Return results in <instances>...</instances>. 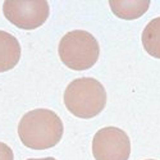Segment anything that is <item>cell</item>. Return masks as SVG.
I'll return each instance as SVG.
<instances>
[{
    "instance_id": "obj_1",
    "label": "cell",
    "mask_w": 160,
    "mask_h": 160,
    "mask_svg": "<svg viewBox=\"0 0 160 160\" xmlns=\"http://www.w3.org/2000/svg\"><path fill=\"white\" fill-rule=\"evenodd\" d=\"M64 126L59 115L49 109L26 113L18 126V136L24 146L33 150L54 148L63 137Z\"/></svg>"
},
{
    "instance_id": "obj_2",
    "label": "cell",
    "mask_w": 160,
    "mask_h": 160,
    "mask_svg": "<svg viewBox=\"0 0 160 160\" xmlns=\"http://www.w3.org/2000/svg\"><path fill=\"white\" fill-rule=\"evenodd\" d=\"M64 105L74 117L91 119L104 110L106 91L95 78H77L64 91Z\"/></svg>"
},
{
    "instance_id": "obj_3",
    "label": "cell",
    "mask_w": 160,
    "mask_h": 160,
    "mask_svg": "<svg viewBox=\"0 0 160 160\" xmlns=\"http://www.w3.org/2000/svg\"><path fill=\"white\" fill-rule=\"evenodd\" d=\"M58 52L65 67L73 71H86L98 62L100 46L95 36L90 32L74 30L63 36Z\"/></svg>"
},
{
    "instance_id": "obj_4",
    "label": "cell",
    "mask_w": 160,
    "mask_h": 160,
    "mask_svg": "<svg viewBox=\"0 0 160 160\" xmlns=\"http://www.w3.org/2000/svg\"><path fill=\"white\" fill-rule=\"evenodd\" d=\"M49 3L44 0H7L3 4L5 18L22 30H35L49 17Z\"/></svg>"
},
{
    "instance_id": "obj_5",
    "label": "cell",
    "mask_w": 160,
    "mask_h": 160,
    "mask_svg": "<svg viewBox=\"0 0 160 160\" xmlns=\"http://www.w3.org/2000/svg\"><path fill=\"white\" fill-rule=\"evenodd\" d=\"M92 155L95 160H128L131 155L129 137L121 128H101L92 140Z\"/></svg>"
},
{
    "instance_id": "obj_6",
    "label": "cell",
    "mask_w": 160,
    "mask_h": 160,
    "mask_svg": "<svg viewBox=\"0 0 160 160\" xmlns=\"http://www.w3.org/2000/svg\"><path fill=\"white\" fill-rule=\"evenodd\" d=\"M21 59V45L9 32L0 31V73L13 69Z\"/></svg>"
},
{
    "instance_id": "obj_7",
    "label": "cell",
    "mask_w": 160,
    "mask_h": 160,
    "mask_svg": "<svg viewBox=\"0 0 160 160\" xmlns=\"http://www.w3.org/2000/svg\"><path fill=\"white\" fill-rule=\"evenodd\" d=\"M110 9L118 18L122 19H137L145 14L149 9V0H137V2H128V0H110Z\"/></svg>"
},
{
    "instance_id": "obj_8",
    "label": "cell",
    "mask_w": 160,
    "mask_h": 160,
    "mask_svg": "<svg viewBox=\"0 0 160 160\" xmlns=\"http://www.w3.org/2000/svg\"><path fill=\"white\" fill-rule=\"evenodd\" d=\"M142 46L154 58L160 59V17L148 23L142 32Z\"/></svg>"
},
{
    "instance_id": "obj_9",
    "label": "cell",
    "mask_w": 160,
    "mask_h": 160,
    "mask_svg": "<svg viewBox=\"0 0 160 160\" xmlns=\"http://www.w3.org/2000/svg\"><path fill=\"white\" fill-rule=\"evenodd\" d=\"M13 151L4 142H0V160H13Z\"/></svg>"
},
{
    "instance_id": "obj_10",
    "label": "cell",
    "mask_w": 160,
    "mask_h": 160,
    "mask_svg": "<svg viewBox=\"0 0 160 160\" xmlns=\"http://www.w3.org/2000/svg\"><path fill=\"white\" fill-rule=\"evenodd\" d=\"M27 160H57L54 158H44V159H27Z\"/></svg>"
},
{
    "instance_id": "obj_11",
    "label": "cell",
    "mask_w": 160,
    "mask_h": 160,
    "mask_svg": "<svg viewBox=\"0 0 160 160\" xmlns=\"http://www.w3.org/2000/svg\"><path fill=\"white\" fill-rule=\"evenodd\" d=\"M148 160H154V159H148Z\"/></svg>"
}]
</instances>
